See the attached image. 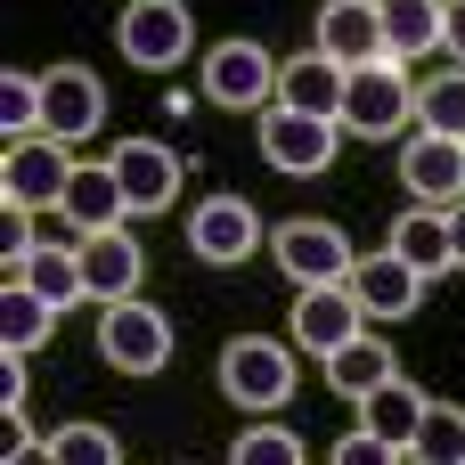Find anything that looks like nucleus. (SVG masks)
I'll return each instance as SVG.
<instances>
[{
    "instance_id": "1",
    "label": "nucleus",
    "mask_w": 465,
    "mask_h": 465,
    "mask_svg": "<svg viewBox=\"0 0 465 465\" xmlns=\"http://www.w3.org/2000/svg\"><path fill=\"white\" fill-rule=\"evenodd\" d=\"M221 401H237L245 417L286 409V401H294V343H270V335L221 343Z\"/></svg>"
},
{
    "instance_id": "2",
    "label": "nucleus",
    "mask_w": 465,
    "mask_h": 465,
    "mask_svg": "<svg viewBox=\"0 0 465 465\" xmlns=\"http://www.w3.org/2000/svg\"><path fill=\"white\" fill-rule=\"evenodd\" d=\"M417 123V82L376 57V65H351V90H343V139H401Z\"/></svg>"
},
{
    "instance_id": "3",
    "label": "nucleus",
    "mask_w": 465,
    "mask_h": 465,
    "mask_svg": "<svg viewBox=\"0 0 465 465\" xmlns=\"http://www.w3.org/2000/svg\"><path fill=\"white\" fill-rule=\"evenodd\" d=\"M98 360L114 368V376H163L172 368V319L155 311V302H106L98 311Z\"/></svg>"
},
{
    "instance_id": "4",
    "label": "nucleus",
    "mask_w": 465,
    "mask_h": 465,
    "mask_svg": "<svg viewBox=\"0 0 465 465\" xmlns=\"http://www.w3.org/2000/svg\"><path fill=\"white\" fill-rule=\"evenodd\" d=\"M65 188H74V147H57L49 131L8 139V155H0V204H16V213H57Z\"/></svg>"
},
{
    "instance_id": "5",
    "label": "nucleus",
    "mask_w": 465,
    "mask_h": 465,
    "mask_svg": "<svg viewBox=\"0 0 465 465\" xmlns=\"http://www.w3.org/2000/svg\"><path fill=\"white\" fill-rule=\"evenodd\" d=\"M262 163L286 172V180H319L343 147V123H319V114H294V106H262Z\"/></svg>"
},
{
    "instance_id": "6",
    "label": "nucleus",
    "mask_w": 465,
    "mask_h": 465,
    "mask_svg": "<svg viewBox=\"0 0 465 465\" xmlns=\"http://www.w3.org/2000/svg\"><path fill=\"white\" fill-rule=\"evenodd\" d=\"M262 245H270V229H262L253 196H204V204L188 213V253L213 262V270H237V262H253Z\"/></svg>"
},
{
    "instance_id": "7",
    "label": "nucleus",
    "mask_w": 465,
    "mask_h": 465,
    "mask_svg": "<svg viewBox=\"0 0 465 465\" xmlns=\"http://www.w3.org/2000/svg\"><path fill=\"white\" fill-rule=\"evenodd\" d=\"M114 49L131 57V65H188V49H196V16L180 8V0H131L123 16H114Z\"/></svg>"
},
{
    "instance_id": "8",
    "label": "nucleus",
    "mask_w": 465,
    "mask_h": 465,
    "mask_svg": "<svg viewBox=\"0 0 465 465\" xmlns=\"http://www.w3.org/2000/svg\"><path fill=\"white\" fill-rule=\"evenodd\" d=\"M204 98L229 106V114L278 106V57H270L262 41H221V49L204 57Z\"/></svg>"
},
{
    "instance_id": "9",
    "label": "nucleus",
    "mask_w": 465,
    "mask_h": 465,
    "mask_svg": "<svg viewBox=\"0 0 465 465\" xmlns=\"http://www.w3.org/2000/svg\"><path fill=\"white\" fill-rule=\"evenodd\" d=\"M41 131H49L57 147L98 139V131H106V82H98L90 65H49V74H41Z\"/></svg>"
},
{
    "instance_id": "10",
    "label": "nucleus",
    "mask_w": 465,
    "mask_h": 465,
    "mask_svg": "<svg viewBox=\"0 0 465 465\" xmlns=\"http://www.w3.org/2000/svg\"><path fill=\"white\" fill-rule=\"evenodd\" d=\"M270 253H278V270H286L294 286H343L351 262H360L335 221H278V229H270Z\"/></svg>"
},
{
    "instance_id": "11",
    "label": "nucleus",
    "mask_w": 465,
    "mask_h": 465,
    "mask_svg": "<svg viewBox=\"0 0 465 465\" xmlns=\"http://www.w3.org/2000/svg\"><path fill=\"white\" fill-rule=\"evenodd\" d=\"M294 351H311V360H335L360 327H368V311H360V294L351 286H294Z\"/></svg>"
},
{
    "instance_id": "12",
    "label": "nucleus",
    "mask_w": 465,
    "mask_h": 465,
    "mask_svg": "<svg viewBox=\"0 0 465 465\" xmlns=\"http://www.w3.org/2000/svg\"><path fill=\"white\" fill-rule=\"evenodd\" d=\"M351 294H360V311H368V327H392V319H409L417 302H425V278L384 245V253H360L351 262V278H343Z\"/></svg>"
},
{
    "instance_id": "13",
    "label": "nucleus",
    "mask_w": 465,
    "mask_h": 465,
    "mask_svg": "<svg viewBox=\"0 0 465 465\" xmlns=\"http://www.w3.org/2000/svg\"><path fill=\"white\" fill-rule=\"evenodd\" d=\"M401 188L425 196V204H465V139H441V131H417L401 147Z\"/></svg>"
},
{
    "instance_id": "14",
    "label": "nucleus",
    "mask_w": 465,
    "mask_h": 465,
    "mask_svg": "<svg viewBox=\"0 0 465 465\" xmlns=\"http://www.w3.org/2000/svg\"><path fill=\"white\" fill-rule=\"evenodd\" d=\"M106 163H114L131 213H163V204H180V155H172L163 139H114Z\"/></svg>"
},
{
    "instance_id": "15",
    "label": "nucleus",
    "mask_w": 465,
    "mask_h": 465,
    "mask_svg": "<svg viewBox=\"0 0 465 465\" xmlns=\"http://www.w3.org/2000/svg\"><path fill=\"white\" fill-rule=\"evenodd\" d=\"M343 90H351V65H335L327 49H302L278 65V106H294V114L343 123Z\"/></svg>"
},
{
    "instance_id": "16",
    "label": "nucleus",
    "mask_w": 465,
    "mask_h": 465,
    "mask_svg": "<svg viewBox=\"0 0 465 465\" xmlns=\"http://www.w3.org/2000/svg\"><path fill=\"white\" fill-rule=\"evenodd\" d=\"M82 278H90V302H98V311L139 294V278H147V253H139L131 221H123V229H98V237H82Z\"/></svg>"
},
{
    "instance_id": "17",
    "label": "nucleus",
    "mask_w": 465,
    "mask_h": 465,
    "mask_svg": "<svg viewBox=\"0 0 465 465\" xmlns=\"http://www.w3.org/2000/svg\"><path fill=\"white\" fill-rule=\"evenodd\" d=\"M311 49H327L335 65H376L384 57V16L376 0H327L311 25Z\"/></svg>"
},
{
    "instance_id": "18",
    "label": "nucleus",
    "mask_w": 465,
    "mask_h": 465,
    "mask_svg": "<svg viewBox=\"0 0 465 465\" xmlns=\"http://www.w3.org/2000/svg\"><path fill=\"white\" fill-rule=\"evenodd\" d=\"M8 270V286H33L57 319L74 311V302H90V278H82V245H33L25 262H0Z\"/></svg>"
},
{
    "instance_id": "19",
    "label": "nucleus",
    "mask_w": 465,
    "mask_h": 465,
    "mask_svg": "<svg viewBox=\"0 0 465 465\" xmlns=\"http://www.w3.org/2000/svg\"><path fill=\"white\" fill-rule=\"evenodd\" d=\"M57 213H65L82 237H98V229H123V221H131V196H123L114 163H74V188H65Z\"/></svg>"
},
{
    "instance_id": "20",
    "label": "nucleus",
    "mask_w": 465,
    "mask_h": 465,
    "mask_svg": "<svg viewBox=\"0 0 465 465\" xmlns=\"http://www.w3.org/2000/svg\"><path fill=\"white\" fill-rule=\"evenodd\" d=\"M351 409H360V425H368L376 441H392V450L409 458V441H417V425H425V409H433V392H417L409 376H392V384H376V392H360Z\"/></svg>"
},
{
    "instance_id": "21",
    "label": "nucleus",
    "mask_w": 465,
    "mask_h": 465,
    "mask_svg": "<svg viewBox=\"0 0 465 465\" xmlns=\"http://www.w3.org/2000/svg\"><path fill=\"white\" fill-rule=\"evenodd\" d=\"M376 16H384V57L409 65V57H433L441 49L450 0H376Z\"/></svg>"
},
{
    "instance_id": "22",
    "label": "nucleus",
    "mask_w": 465,
    "mask_h": 465,
    "mask_svg": "<svg viewBox=\"0 0 465 465\" xmlns=\"http://www.w3.org/2000/svg\"><path fill=\"white\" fill-rule=\"evenodd\" d=\"M392 253H401L417 278H441V270H458V253H450V213H441V204H417V213H401V221H392Z\"/></svg>"
},
{
    "instance_id": "23",
    "label": "nucleus",
    "mask_w": 465,
    "mask_h": 465,
    "mask_svg": "<svg viewBox=\"0 0 465 465\" xmlns=\"http://www.w3.org/2000/svg\"><path fill=\"white\" fill-rule=\"evenodd\" d=\"M319 368H327V384H335L343 401H360V392H376V384L401 376V360H392V343H384L376 327H360V335H351L335 360H319Z\"/></svg>"
},
{
    "instance_id": "24",
    "label": "nucleus",
    "mask_w": 465,
    "mask_h": 465,
    "mask_svg": "<svg viewBox=\"0 0 465 465\" xmlns=\"http://www.w3.org/2000/svg\"><path fill=\"white\" fill-rule=\"evenodd\" d=\"M49 335H57V311H49V302H41L33 286H8V294H0V343L33 360V351H41Z\"/></svg>"
},
{
    "instance_id": "25",
    "label": "nucleus",
    "mask_w": 465,
    "mask_h": 465,
    "mask_svg": "<svg viewBox=\"0 0 465 465\" xmlns=\"http://www.w3.org/2000/svg\"><path fill=\"white\" fill-rule=\"evenodd\" d=\"M417 131L465 139V65H441L433 82H417Z\"/></svg>"
},
{
    "instance_id": "26",
    "label": "nucleus",
    "mask_w": 465,
    "mask_h": 465,
    "mask_svg": "<svg viewBox=\"0 0 465 465\" xmlns=\"http://www.w3.org/2000/svg\"><path fill=\"white\" fill-rule=\"evenodd\" d=\"M409 458H417V465H465V409L433 401L425 425H417V441H409Z\"/></svg>"
},
{
    "instance_id": "27",
    "label": "nucleus",
    "mask_w": 465,
    "mask_h": 465,
    "mask_svg": "<svg viewBox=\"0 0 465 465\" xmlns=\"http://www.w3.org/2000/svg\"><path fill=\"white\" fill-rule=\"evenodd\" d=\"M49 450H57V465H123V441H114L106 425H90V417L57 425V433H49Z\"/></svg>"
},
{
    "instance_id": "28",
    "label": "nucleus",
    "mask_w": 465,
    "mask_h": 465,
    "mask_svg": "<svg viewBox=\"0 0 465 465\" xmlns=\"http://www.w3.org/2000/svg\"><path fill=\"white\" fill-rule=\"evenodd\" d=\"M229 465H311V450H302V433H286V425H245L237 450H229Z\"/></svg>"
},
{
    "instance_id": "29",
    "label": "nucleus",
    "mask_w": 465,
    "mask_h": 465,
    "mask_svg": "<svg viewBox=\"0 0 465 465\" xmlns=\"http://www.w3.org/2000/svg\"><path fill=\"white\" fill-rule=\"evenodd\" d=\"M0 123H8V139H33L41 131V74H25V65L0 74Z\"/></svg>"
},
{
    "instance_id": "30",
    "label": "nucleus",
    "mask_w": 465,
    "mask_h": 465,
    "mask_svg": "<svg viewBox=\"0 0 465 465\" xmlns=\"http://www.w3.org/2000/svg\"><path fill=\"white\" fill-rule=\"evenodd\" d=\"M327 465H401V450H392V441H376L368 425H351V433L327 450Z\"/></svg>"
},
{
    "instance_id": "31",
    "label": "nucleus",
    "mask_w": 465,
    "mask_h": 465,
    "mask_svg": "<svg viewBox=\"0 0 465 465\" xmlns=\"http://www.w3.org/2000/svg\"><path fill=\"white\" fill-rule=\"evenodd\" d=\"M33 245H41V237H33V213H16V204H8V221H0V253H8V262H25Z\"/></svg>"
},
{
    "instance_id": "32",
    "label": "nucleus",
    "mask_w": 465,
    "mask_h": 465,
    "mask_svg": "<svg viewBox=\"0 0 465 465\" xmlns=\"http://www.w3.org/2000/svg\"><path fill=\"white\" fill-rule=\"evenodd\" d=\"M25 392H33V384H25V351H8V360H0V409H25Z\"/></svg>"
},
{
    "instance_id": "33",
    "label": "nucleus",
    "mask_w": 465,
    "mask_h": 465,
    "mask_svg": "<svg viewBox=\"0 0 465 465\" xmlns=\"http://www.w3.org/2000/svg\"><path fill=\"white\" fill-rule=\"evenodd\" d=\"M0 465H57V450H49V433H33V441H8Z\"/></svg>"
},
{
    "instance_id": "34",
    "label": "nucleus",
    "mask_w": 465,
    "mask_h": 465,
    "mask_svg": "<svg viewBox=\"0 0 465 465\" xmlns=\"http://www.w3.org/2000/svg\"><path fill=\"white\" fill-rule=\"evenodd\" d=\"M441 49L465 65V0H450V25H441Z\"/></svg>"
},
{
    "instance_id": "35",
    "label": "nucleus",
    "mask_w": 465,
    "mask_h": 465,
    "mask_svg": "<svg viewBox=\"0 0 465 465\" xmlns=\"http://www.w3.org/2000/svg\"><path fill=\"white\" fill-rule=\"evenodd\" d=\"M450 253H458V270H465V204H450Z\"/></svg>"
}]
</instances>
